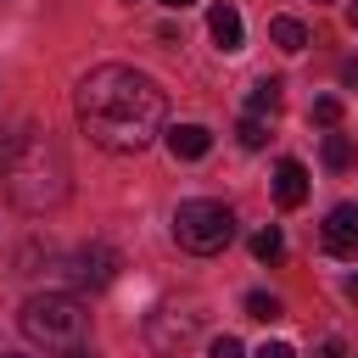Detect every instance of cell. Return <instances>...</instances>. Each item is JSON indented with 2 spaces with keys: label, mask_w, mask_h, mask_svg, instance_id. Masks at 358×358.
<instances>
[{
  "label": "cell",
  "mask_w": 358,
  "mask_h": 358,
  "mask_svg": "<svg viewBox=\"0 0 358 358\" xmlns=\"http://www.w3.org/2000/svg\"><path fill=\"white\" fill-rule=\"evenodd\" d=\"M0 173L17 196V207H28V213H45L67 196V162L39 129H17L0 140Z\"/></svg>",
  "instance_id": "cell-2"
},
{
  "label": "cell",
  "mask_w": 358,
  "mask_h": 358,
  "mask_svg": "<svg viewBox=\"0 0 358 358\" xmlns=\"http://www.w3.org/2000/svg\"><path fill=\"white\" fill-rule=\"evenodd\" d=\"M280 101H285V84H280V78H257V84H252V95H246V117H263V112L274 117V112H280Z\"/></svg>",
  "instance_id": "cell-10"
},
{
  "label": "cell",
  "mask_w": 358,
  "mask_h": 358,
  "mask_svg": "<svg viewBox=\"0 0 358 358\" xmlns=\"http://www.w3.org/2000/svg\"><path fill=\"white\" fill-rule=\"evenodd\" d=\"M319 241H324L330 257H358V201L330 207L324 224H319Z\"/></svg>",
  "instance_id": "cell-6"
},
{
  "label": "cell",
  "mask_w": 358,
  "mask_h": 358,
  "mask_svg": "<svg viewBox=\"0 0 358 358\" xmlns=\"http://www.w3.org/2000/svg\"><path fill=\"white\" fill-rule=\"evenodd\" d=\"M274 201H280V207H302V201H308V168H302L296 157H285V162L274 168Z\"/></svg>",
  "instance_id": "cell-8"
},
{
  "label": "cell",
  "mask_w": 358,
  "mask_h": 358,
  "mask_svg": "<svg viewBox=\"0 0 358 358\" xmlns=\"http://www.w3.org/2000/svg\"><path fill=\"white\" fill-rule=\"evenodd\" d=\"M235 134H241V145H246V151H257V145L268 140V129H263V117H241V129H235Z\"/></svg>",
  "instance_id": "cell-16"
},
{
  "label": "cell",
  "mask_w": 358,
  "mask_h": 358,
  "mask_svg": "<svg viewBox=\"0 0 358 358\" xmlns=\"http://www.w3.org/2000/svg\"><path fill=\"white\" fill-rule=\"evenodd\" d=\"M341 84H347V90H358V56H347V62H341Z\"/></svg>",
  "instance_id": "cell-19"
},
{
  "label": "cell",
  "mask_w": 358,
  "mask_h": 358,
  "mask_svg": "<svg viewBox=\"0 0 358 358\" xmlns=\"http://www.w3.org/2000/svg\"><path fill=\"white\" fill-rule=\"evenodd\" d=\"M67 358H95V352H90V347H78V352H67Z\"/></svg>",
  "instance_id": "cell-24"
},
{
  "label": "cell",
  "mask_w": 358,
  "mask_h": 358,
  "mask_svg": "<svg viewBox=\"0 0 358 358\" xmlns=\"http://www.w3.org/2000/svg\"><path fill=\"white\" fill-rule=\"evenodd\" d=\"M319 157H324L330 173H347V168L358 162V145H352L347 134H324V151H319Z\"/></svg>",
  "instance_id": "cell-12"
},
{
  "label": "cell",
  "mask_w": 358,
  "mask_h": 358,
  "mask_svg": "<svg viewBox=\"0 0 358 358\" xmlns=\"http://www.w3.org/2000/svg\"><path fill=\"white\" fill-rule=\"evenodd\" d=\"M313 123L336 129V123H341V101H336V95H319V101H313Z\"/></svg>",
  "instance_id": "cell-15"
},
{
  "label": "cell",
  "mask_w": 358,
  "mask_h": 358,
  "mask_svg": "<svg viewBox=\"0 0 358 358\" xmlns=\"http://www.w3.org/2000/svg\"><path fill=\"white\" fill-rule=\"evenodd\" d=\"M252 358H296V347H291V341H263Z\"/></svg>",
  "instance_id": "cell-18"
},
{
  "label": "cell",
  "mask_w": 358,
  "mask_h": 358,
  "mask_svg": "<svg viewBox=\"0 0 358 358\" xmlns=\"http://www.w3.org/2000/svg\"><path fill=\"white\" fill-rule=\"evenodd\" d=\"M162 6H168V11H185V6H196V0H162Z\"/></svg>",
  "instance_id": "cell-21"
},
{
  "label": "cell",
  "mask_w": 358,
  "mask_h": 358,
  "mask_svg": "<svg viewBox=\"0 0 358 358\" xmlns=\"http://www.w3.org/2000/svg\"><path fill=\"white\" fill-rule=\"evenodd\" d=\"M347 296H358V274H352V280H347Z\"/></svg>",
  "instance_id": "cell-23"
},
{
  "label": "cell",
  "mask_w": 358,
  "mask_h": 358,
  "mask_svg": "<svg viewBox=\"0 0 358 358\" xmlns=\"http://www.w3.org/2000/svg\"><path fill=\"white\" fill-rule=\"evenodd\" d=\"M73 106H78L84 134H90L101 151H117V157L145 151V145L162 134V117H168L162 90H157L145 73L123 67V62H101V67H90V73L78 78Z\"/></svg>",
  "instance_id": "cell-1"
},
{
  "label": "cell",
  "mask_w": 358,
  "mask_h": 358,
  "mask_svg": "<svg viewBox=\"0 0 358 358\" xmlns=\"http://www.w3.org/2000/svg\"><path fill=\"white\" fill-rule=\"evenodd\" d=\"M117 268H123V257H117V246H106V241H90V246H78V252L67 257V280H73V285H90V291L112 285Z\"/></svg>",
  "instance_id": "cell-5"
},
{
  "label": "cell",
  "mask_w": 358,
  "mask_h": 358,
  "mask_svg": "<svg viewBox=\"0 0 358 358\" xmlns=\"http://www.w3.org/2000/svg\"><path fill=\"white\" fill-rule=\"evenodd\" d=\"M207 34L218 39V50H241V39H246V28H241V11L224 0V6H213L207 11Z\"/></svg>",
  "instance_id": "cell-9"
},
{
  "label": "cell",
  "mask_w": 358,
  "mask_h": 358,
  "mask_svg": "<svg viewBox=\"0 0 358 358\" xmlns=\"http://www.w3.org/2000/svg\"><path fill=\"white\" fill-rule=\"evenodd\" d=\"M162 140H168L173 162H196V157L213 151V134H207L201 123H173V129H162Z\"/></svg>",
  "instance_id": "cell-7"
},
{
  "label": "cell",
  "mask_w": 358,
  "mask_h": 358,
  "mask_svg": "<svg viewBox=\"0 0 358 358\" xmlns=\"http://www.w3.org/2000/svg\"><path fill=\"white\" fill-rule=\"evenodd\" d=\"M207 358H246V347H241L235 336H218V341L207 347Z\"/></svg>",
  "instance_id": "cell-17"
},
{
  "label": "cell",
  "mask_w": 358,
  "mask_h": 358,
  "mask_svg": "<svg viewBox=\"0 0 358 358\" xmlns=\"http://www.w3.org/2000/svg\"><path fill=\"white\" fill-rule=\"evenodd\" d=\"M173 241L185 252H196V257H213V252H224L235 241V213L224 201H207V196L179 201L173 207Z\"/></svg>",
  "instance_id": "cell-4"
},
{
  "label": "cell",
  "mask_w": 358,
  "mask_h": 358,
  "mask_svg": "<svg viewBox=\"0 0 358 358\" xmlns=\"http://www.w3.org/2000/svg\"><path fill=\"white\" fill-rule=\"evenodd\" d=\"M268 39H274L280 50H291V56L308 50V28H302L296 17H274V22H268Z\"/></svg>",
  "instance_id": "cell-11"
},
{
  "label": "cell",
  "mask_w": 358,
  "mask_h": 358,
  "mask_svg": "<svg viewBox=\"0 0 358 358\" xmlns=\"http://www.w3.org/2000/svg\"><path fill=\"white\" fill-rule=\"evenodd\" d=\"M0 358H28V352H0Z\"/></svg>",
  "instance_id": "cell-25"
},
{
  "label": "cell",
  "mask_w": 358,
  "mask_h": 358,
  "mask_svg": "<svg viewBox=\"0 0 358 358\" xmlns=\"http://www.w3.org/2000/svg\"><path fill=\"white\" fill-rule=\"evenodd\" d=\"M17 324H22L28 341H39L50 352H78L90 341V308L73 291H39V296H28L22 313H17Z\"/></svg>",
  "instance_id": "cell-3"
},
{
  "label": "cell",
  "mask_w": 358,
  "mask_h": 358,
  "mask_svg": "<svg viewBox=\"0 0 358 358\" xmlns=\"http://www.w3.org/2000/svg\"><path fill=\"white\" fill-rule=\"evenodd\" d=\"M252 257H257V263H285V235H280L274 224L257 229V235H252Z\"/></svg>",
  "instance_id": "cell-13"
},
{
  "label": "cell",
  "mask_w": 358,
  "mask_h": 358,
  "mask_svg": "<svg viewBox=\"0 0 358 358\" xmlns=\"http://www.w3.org/2000/svg\"><path fill=\"white\" fill-rule=\"evenodd\" d=\"M285 308H280V296H268V291H252L246 296V319H263V324H274Z\"/></svg>",
  "instance_id": "cell-14"
},
{
  "label": "cell",
  "mask_w": 358,
  "mask_h": 358,
  "mask_svg": "<svg viewBox=\"0 0 358 358\" xmlns=\"http://www.w3.org/2000/svg\"><path fill=\"white\" fill-rule=\"evenodd\" d=\"M324 358H352V352H347L341 341H330V347H324Z\"/></svg>",
  "instance_id": "cell-20"
},
{
  "label": "cell",
  "mask_w": 358,
  "mask_h": 358,
  "mask_svg": "<svg viewBox=\"0 0 358 358\" xmlns=\"http://www.w3.org/2000/svg\"><path fill=\"white\" fill-rule=\"evenodd\" d=\"M347 22H352V28H358V0H352V6H347Z\"/></svg>",
  "instance_id": "cell-22"
}]
</instances>
